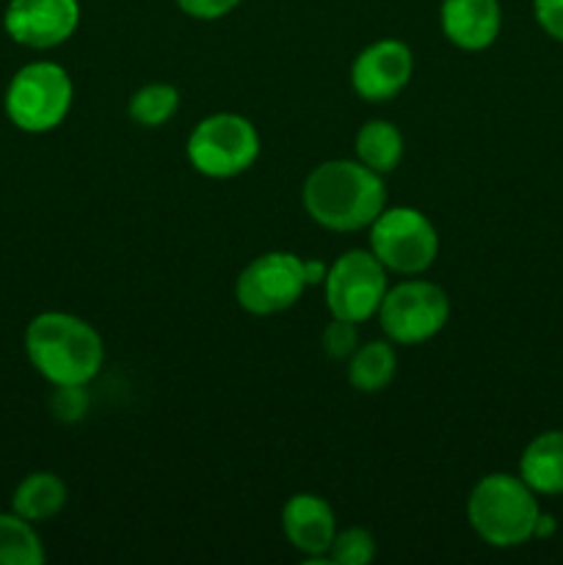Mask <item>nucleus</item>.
I'll use <instances>...</instances> for the list:
<instances>
[{
  "label": "nucleus",
  "instance_id": "nucleus-1",
  "mask_svg": "<svg viewBox=\"0 0 563 565\" xmlns=\"http://www.w3.org/2000/svg\"><path fill=\"white\" fill-rule=\"evenodd\" d=\"M309 218L331 232L370 230L386 207L384 177L359 160H326L315 166L301 185Z\"/></svg>",
  "mask_w": 563,
  "mask_h": 565
},
{
  "label": "nucleus",
  "instance_id": "nucleus-2",
  "mask_svg": "<svg viewBox=\"0 0 563 565\" xmlns=\"http://www.w3.org/2000/svg\"><path fill=\"white\" fill-rule=\"evenodd\" d=\"M25 353L53 386H86L103 370L105 345L88 320L70 312H42L28 323Z\"/></svg>",
  "mask_w": 563,
  "mask_h": 565
},
{
  "label": "nucleus",
  "instance_id": "nucleus-3",
  "mask_svg": "<svg viewBox=\"0 0 563 565\" xmlns=\"http://www.w3.org/2000/svg\"><path fill=\"white\" fill-rule=\"evenodd\" d=\"M519 475L495 472L475 483L467 500L469 527L495 550H513L535 539L541 505Z\"/></svg>",
  "mask_w": 563,
  "mask_h": 565
},
{
  "label": "nucleus",
  "instance_id": "nucleus-4",
  "mask_svg": "<svg viewBox=\"0 0 563 565\" xmlns=\"http://www.w3.org/2000/svg\"><path fill=\"white\" fill-rule=\"evenodd\" d=\"M72 99H75V86L70 72L53 61H33L14 72L3 105L17 130L42 136L66 119Z\"/></svg>",
  "mask_w": 563,
  "mask_h": 565
},
{
  "label": "nucleus",
  "instance_id": "nucleus-5",
  "mask_svg": "<svg viewBox=\"0 0 563 565\" xmlns=\"http://www.w3.org/2000/svg\"><path fill=\"white\" fill-rule=\"evenodd\" d=\"M370 252L397 276H419L439 257V232L417 207L395 204L370 224Z\"/></svg>",
  "mask_w": 563,
  "mask_h": 565
},
{
  "label": "nucleus",
  "instance_id": "nucleus-6",
  "mask_svg": "<svg viewBox=\"0 0 563 565\" xmlns=\"http://www.w3.org/2000/svg\"><path fill=\"white\" fill-rule=\"evenodd\" d=\"M185 154L199 174L232 180L259 158V132L241 114H210L188 136Z\"/></svg>",
  "mask_w": 563,
  "mask_h": 565
},
{
  "label": "nucleus",
  "instance_id": "nucleus-7",
  "mask_svg": "<svg viewBox=\"0 0 563 565\" xmlns=\"http://www.w3.org/2000/svg\"><path fill=\"white\" fill-rule=\"evenodd\" d=\"M390 270L379 263L373 252L351 248L340 254L326 268L323 296L331 318L348 320V323H364L379 315L381 301L390 290Z\"/></svg>",
  "mask_w": 563,
  "mask_h": 565
},
{
  "label": "nucleus",
  "instance_id": "nucleus-8",
  "mask_svg": "<svg viewBox=\"0 0 563 565\" xmlns=\"http://www.w3.org/2000/svg\"><path fill=\"white\" fill-rule=\"evenodd\" d=\"M450 318V298L439 285L403 279L386 290L379 307V323L395 345H419L439 334Z\"/></svg>",
  "mask_w": 563,
  "mask_h": 565
},
{
  "label": "nucleus",
  "instance_id": "nucleus-9",
  "mask_svg": "<svg viewBox=\"0 0 563 565\" xmlns=\"http://www.w3.org/2000/svg\"><path fill=\"white\" fill-rule=\"evenodd\" d=\"M307 287L304 259L290 252H268L254 257L235 281V298L241 309L257 318L279 315L301 298Z\"/></svg>",
  "mask_w": 563,
  "mask_h": 565
},
{
  "label": "nucleus",
  "instance_id": "nucleus-10",
  "mask_svg": "<svg viewBox=\"0 0 563 565\" xmlns=\"http://www.w3.org/2000/svg\"><path fill=\"white\" fill-rule=\"evenodd\" d=\"M81 25L77 0H9L3 28L28 50H53Z\"/></svg>",
  "mask_w": 563,
  "mask_h": 565
},
{
  "label": "nucleus",
  "instance_id": "nucleus-11",
  "mask_svg": "<svg viewBox=\"0 0 563 565\" xmlns=\"http://www.w3.org/2000/svg\"><path fill=\"white\" fill-rule=\"evenodd\" d=\"M414 53L401 39H379L353 58L351 86L368 103H386L408 86Z\"/></svg>",
  "mask_w": 563,
  "mask_h": 565
},
{
  "label": "nucleus",
  "instance_id": "nucleus-12",
  "mask_svg": "<svg viewBox=\"0 0 563 565\" xmlns=\"http://www.w3.org/2000/svg\"><path fill=\"white\" fill-rule=\"evenodd\" d=\"M282 530L296 552L309 561L329 555L331 541L337 535V519L329 502L318 494H293L282 508Z\"/></svg>",
  "mask_w": 563,
  "mask_h": 565
},
{
  "label": "nucleus",
  "instance_id": "nucleus-13",
  "mask_svg": "<svg viewBox=\"0 0 563 565\" xmlns=\"http://www.w3.org/2000/svg\"><path fill=\"white\" fill-rule=\"evenodd\" d=\"M439 22L447 42L467 53H478L500 36L502 6L500 0H442Z\"/></svg>",
  "mask_w": 563,
  "mask_h": 565
},
{
  "label": "nucleus",
  "instance_id": "nucleus-14",
  "mask_svg": "<svg viewBox=\"0 0 563 565\" xmlns=\"http://www.w3.org/2000/svg\"><path fill=\"white\" fill-rule=\"evenodd\" d=\"M519 478L535 494H563V430H544L524 447L519 458Z\"/></svg>",
  "mask_w": 563,
  "mask_h": 565
},
{
  "label": "nucleus",
  "instance_id": "nucleus-15",
  "mask_svg": "<svg viewBox=\"0 0 563 565\" xmlns=\"http://www.w3.org/2000/svg\"><path fill=\"white\" fill-rule=\"evenodd\" d=\"M66 505V486L53 472H31L20 480L11 497V511L25 522L39 524L59 516Z\"/></svg>",
  "mask_w": 563,
  "mask_h": 565
},
{
  "label": "nucleus",
  "instance_id": "nucleus-16",
  "mask_svg": "<svg viewBox=\"0 0 563 565\" xmlns=\"http://www.w3.org/2000/svg\"><path fill=\"white\" fill-rule=\"evenodd\" d=\"M397 356L390 340H370L357 345V351L348 356V381L353 390L364 395L386 390L395 379Z\"/></svg>",
  "mask_w": 563,
  "mask_h": 565
},
{
  "label": "nucleus",
  "instance_id": "nucleus-17",
  "mask_svg": "<svg viewBox=\"0 0 563 565\" xmlns=\"http://www.w3.org/2000/svg\"><path fill=\"white\" fill-rule=\"evenodd\" d=\"M357 160L375 174H390L403 160V136L392 121L370 119L357 132Z\"/></svg>",
  "mask_w": 563,
  "mask_h": 565
},
{
  "label": "nucleus",
  "instance_id": "nucleus-18",
  "mask_svg": "<svg viewBox=\"0 0 563 565\" xmlns=\"http://www.w3.org/2000/svg\"><path fill=\"white\" fill-rule=\"evenodd\" d=\"M44 544L31 522L11 513H0V565H42Z\"/></svg>",
  "mask_w": 563,
  "mask_h": 565
},
{
  "label": "nucleus",
  "instance_id": "nucleus-19",
  "mask_svg": "<svg viewBox=\"0 0 563 565\" xmlns=\"http://www.w3.org/2000/svg\"><path fill=\"white\" fill-rule=\"evenodd\" d=\"M180 110V92L169 83H147L127 103V114L141 127H163Z\"/></svg>",
  "mask_w": 563,
  "mask_h": 565
},
{
  "label": "nucleus",
  "instance_id": "nucleus-20",
  "mask_svg": "<svg viewBox=\"0 0 563 565\" xmlns=\"http://www.w3.org/2000/svg\"><path fill=\"white\" fill-rule=\"evenodd\" d=\"M375 557V539L364 527L337 530L326 561L337 565H364Z\"/></svg>",
  "mask_w": 563,
  "mask_h": 565
},
{
  "label": "nucleus",
  "instance_id": "nucleus-21",
  "mask_svg": "<svg viewBox=\"0 0 563 565\" xmlns=\"http://www.w3.org/2000/svg\"><path fill=\"white\" fill-rule=\"evenodd\" d=\"M359 323H348V320L331 318V323L326 326L323 331V351L329 353L331 359H348L359 345L357 334Z\"/></svg>",
  "mask_w": 563,
  "mask_h": 565
},
{
  "label": "nucleus",
  "instance_id": "nucleus-22",
  "mask_svg": "<svg viewBox=\"0 0 563 565\" xmlns=\"http://www.w3.org/2000/svg\"><path fill=\"white\" fill-rule=\"evenodd\" d=\"M180 6L182 14L193 17V20H221L226 17L230 11H235L243 0H174Z\"/></svg>",
  "mask_w": 563,
  "mask_h": 565
},
{
  "label": "nucleus",
  "instance_id": "nucleus-23",
  "mask_svg": "<svg viewBox=\"0 0 563 565\" xmlns=\"http://www.w3.org/2000/svg\"><path fill=\"white\" fill-rule=\"evenodd\" d=\"M533 17L546 36L563 44V0H533Z\"/></svg>",
  "mask_w": 563,
  "mask_h": 565
}]
</instances>
